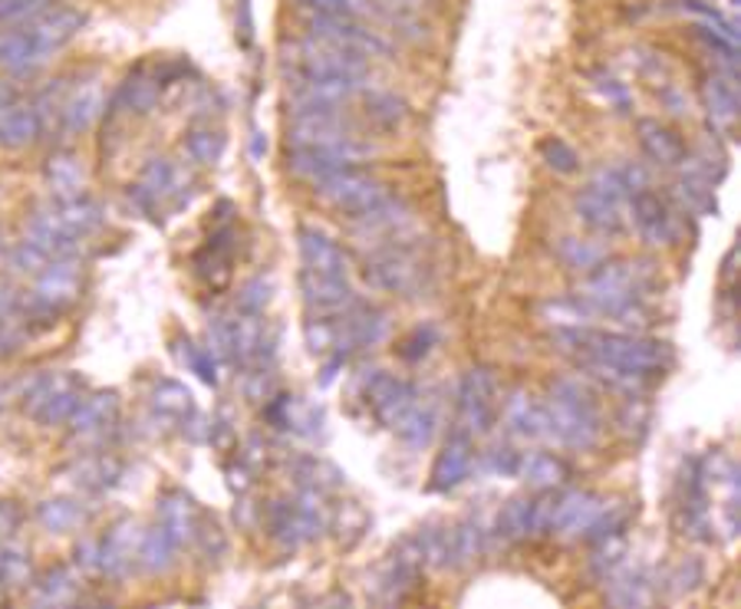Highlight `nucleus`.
<instances>
[{
    "label": "nucleus",
    "mask_w": 741,
    "mask_h": 609,
    "mask_svg": "<svg viewBox=\"0 0 741 609\" xmlns=\"http://www.w3.org/2000/svg\"><path fill=\"white\" fill-rule=\"evenodd\" d=\"M656 287V271L646 261H600L577 284V303L590 317L633 323L646 317V297Z\"/></svg>",
    "instance_id": "nucleus-1"
},
{
    "label": "nucleus",
    "mask_w": 741,
    "mask_h": 609,
    "mask_svg": "<svg viewBox=\"0 0 741 609\" xmlns=\"http://www.w3.org/2000/svg\"><path fill=\"white\" fill-rule=\"evenodd\" d=\"M541 409H544V438L564 448L587 451L603 435V412H600L597 392L580 379H567V376L554 379Z\"/></svg>",
    "instance_id": "nucleus-2"
},
{
    "label": "nucleus",
    "mask_w": 741,
    "mask_h": 609,
    "mask_svg": "<svg viewBox=\"0 0 741 609\" xmlns=\"http://www.w3.org/2000/svg\"><path fill=\"white\" fill-rule=\"evenodd\" d=\"M366 280L377 290L400 294V297H422L432 287V264L422 257L419 244L400 241L377 248L366 261Z\"/></svg>",
    "instance_id": "nucleus-3"
},
{
    "label": "nucleus",
    "mask_w": 741,
    "mask_h": 609,
    "mask_svg": "<svg viewBox=\"0 0 741 609\" xmlns=\"http://www.w3.org/2000/svg\"><path fill=\"white\" fill-rule=\"evenodd\" d=\"M577 215L580 221L603 234V238H616L626 231V205H629V188L623 182L620 165L613 169H600L577 195Z\"/></svg>",
    "instance_id": "nucleus-4"
},
{
    "label": "nucleus",
    "mask_w": 741,
    "mask_h": 609,
    "mask_svg": "<svg viewBox=\"0 0 741 609\" xmlns=\"http://www.w3.org/2000/svg\"><path fill=\"white\" fill-rule=\"evenodd\" d=\"M287 73L293 83L310 80H366L369 77V57L323 44V41H303L287 57Z\"/></svg>",
    "instance_id": "nucleus-5"
},
{
    "label": "nucleus",
    "mask_w": 741,
    "mask_h": 609,
    "mask_svg": "<svg viewBox=\"0 0 741 609\" xmlns=\"http://www.w3.org/2000/svg\"><path fill=\"white\" fill-rule=\"evenodd\" d=\"M80 290H83V277H80V264L77 257H63V261H50L27 300H24V310L31 320H44V323H57L77 300H80Z\"/></svg>",
    "instance_id": "nucleus-6"
},
{
    "label": "nucleus",
    "mask_w": 741,
    "mask_h": 609,
    "mask_svg": "<svg viewBox=\"0 0 741 609\" xmlns=\"http://www.w3.org/2000/svg\"><path fill=\"white\" fill-rule=\"evenodd\" d=\"M86 386L73 372H37L24 389V412L40 425H63L73 418Z\"/></svg>",
    "instance_id": "nucleus-7"
},
{
    "label": "nucleus",
    "mask_w": 741,
    "mask_h": 609,
    "mask_svg": "<svg viewBox=\"0 0 741 609\" xmlns=\"http://www.w3.org/2000/svg\"><path fill=\"white\" fill-rule=\"evenodd\" d=\"M313 192H316V198H320L323 205H329L333 211H339V215H346V218H359V215L373 211V208H380L383 202L393 198V195H390V185L380 182L377 175H369L362 165L343 169V172H336V175L316 182Z\"/></svg>",
    "instance_id": "nucleus-8"
},
{
    "label": "nucleus",
    "mask_w": 741,
    "mask_h": 609,
    "mask_svg": "<svg viewBox=\"0 0 741 609\" xmlns=\"http://www.w3.org/2000/svg\"><path fill=\"white\" fill-rule=\"evenodd\" d=\"M498 418V382L495 372L485 366H475L459 382L455 399V432L468 438H482L495 428Z\"/></svg>",
    "instance_id": "nucleus-9"
},
{
    "label": "nucleus",
    "mask_w": 741,
    "mask_h": 609,
    "mask_svg": "<svg viewBox=\"0 0 741 609\" xmlns=\"http://www.w3.org/2000/svg\"><path fill=\"white\" fill-rule=\"evenodd\" d=\"M129 198L142 215L159 218L165 208H178L188 202V175L169 159H149L139 182L129 188Z\"/></svg>",
    "instance_id": "nucleus-10"
},
{
    "label": "nucleus",
    "mask_w": 741,
    "mask_h": 609,
    "mask_svg": "<svg viewBox=\"0 0 741 609\" xmlns=\"http://www.w3.org/2000/svg\"><path fill=\"white\" fill-rule=\"evenodd\" d=\"M377 149L369 146L366 139H352L346 146H333V149H290L287 152V172L300 182H323L343 169H356L362 165L369 156H373Z\"/></svg>",
    "instance_id": "nucleus-11"
},
{
    "label": "nucleus",
    "mask_w": 741,
    "mask_h": 609,
    "mask_svg": "<svg viewBox=\"0 0 741 609\" xmlns=\"http://www.w3.org/2000/svg\"><path fill=\"white\" fill-rule=\"evenodd\" d=\"M352 139H362L356 123L343 116V110H310V113H293L287 142L290 149H333L346 146Z\"/></svg>",
    "instance_id": "nucleus-12"
},
{
    "label": "nucleus",
    "mask_w": 741,
    "mask_h": 609,
    "mask_svg": "<svg viewBox=\"0 0 741 609\" xmlns=\"http://www.w3.org/2000/svg\"><path fill=\"white\" fill-rule=\"evenodd\" d=\"M306 31H310L313 41H323V44H333V47H343V50H352V54H362V57H386L390 54V44L373 27H366L362 21H352V18L310 14Z\"/></svg>",
    "instance_id": "nucleus-13"
},
{
    "label": "nucleus",
    "mask_w": 741,
    "mask_h": 609,
    "mask_svg": "<svg viewBox=\"0 0 741 609\" xmlns=\"http://www.w3.org/2000/svg\"><path fill=\"white\" fill-rule=\"evenodd\" d=\"M629 218L639 231V238L646 244H675L682 234V221L679 211L669 205V198H662L652 188H642L636 195H629Z\"/></svg>",
    "instance_id": "nucleus-14"
},
{
    "label": "nucleus",
    "mask_w": 741,
    "mask_h": 609,
    "mask_svg": "<svg viewBox=\"0 0 741 609\" xmlns=\"http://www.w3.org/2000/svg\"><path fill=\"white\" fill-rule=\"evenodd\" d=\"M416 402H419V389L403 376L373 372L366 382V405L373 412V418L386 428H396Z\"/></svg>",
    "instance_id": "nucleus-15"
},
{
    "label": "nucleus",
    "mask_w": 741,
    "mask_h": 609,
    "mask_svg": "<svg viewBox=\"0 0 741 609\" xmlns=\"http://www.w3.org/2000/svg\"><path fill=\"white\" fill-rule=\"evenodd\" d=\"M606 507V501L593 491H554L551 504V533L557 537H583L597 514Z\"/></svg>",
    "instance_id": "nucleus-16"
},
{
    "label": "nucleus",
    "mask_w": 741,
    "mask_h": 609,
    "mask_svg": "<svg viewBox=\"0 0 741 609\" xmlns=\"http://www.w3.org/2000/svg\"><path fill=\"white\" fill-rule=\"evenodd\" d=\"M44 133V113L31 103H21L18 93H0V146L21 149L37 142Z\"/></svg>",
    "instance_id": "nucleus-17"
},
{
    "label": "nucleus",
    "mask_w": 741,
    "mask_h": 609,
    "mask_svg": "<svg viewBox=\"0 0 741 609\" xmlns=\"http://www.w3.org/2000/svg\"><path fill=\"white\" fill-rule=\"evenodd\" d=\"M472 464H475V438H468V435L452 428V435L445 438V445H442V451H439V458L432 464L429 487L442 491V494L455 491L472 474Z\"/></svg>",
    "instance_id": "nucleus-18"
},
{
    "label": "nucleus",
    "mask_w": 741,
    "mask_h": 609,
    "mask_svg": "<svg viewBox=\"0 0 741 609\" xmlns=\"http://www.w3.org/2000/svg\"><path fill=\"white\" fill-rule=\"evenodd\" d=\"M139 540H142V530L132 520L113 524L106 537L100 540V573L123 579L139 563Z\"/></svg>",
    "instance_id": "nucleus-19"
},
{
    "label": "nucleus",
    "mask_w": 741,
    "mask_h": 609,
    "mask_svg": "<svg viewBox=\"0 0 741 609\" xmlns=\"http://www.w3.org/2000/svg\"><path fill=\"white\" fill-rule=\"evenodd\" d=\"M300 271L320 277H349V261L343 248L320 228H300Z\"/></svg>",
    "instance_id": "nucleus-20"
},
{
    "label": "nucleus",
    "mask_w": 741,
    "mask_h": 609,
    "mask_svg": "<svg viewBox=\"0 0 741 609\" xmlns=\"http://www.w3.org/2000/svg\"><path fill=\"white\" fill-rule=\"evenodd\" d=\"M639 149L646 152V159L659 169H682L688 162V149L682 142V136L656 119H642L639 123Z\"/></svg>",
    "instance_id": "nucleus-21"
},
{
    "label": "nucleus",
    "mask_w": 741,
    "mask_h": 609,
    "mask_svg": "<svg viewBox=\"0 0 741 609\" xmlns=\"http://www.w3.org/2000/svg\"><path fill=\"white\" fill-rule=\"evenodd\" d=\"M119 418V399L116 392H96V395H86L80 402V409L73 412L70 418V428L77 438L83 441H93V438H103Z\"/></svg>",
    "instance_id": "nucleus-22"
},
{
    "label": "nucleus",
    "mask_w": 741,
    "mask_h": 609,
    "mask_svg": "<svg viewBox=\"0 0 741 609\" xmlns=\"http://www.w3.org/2000/svg\"><path fill=\"white\" fill-rule=\"evenodd\" d=\"M501 409V418H505V428L514 435V438H524V441H534V438H544V409L541 402L524 392V389H511L505 402H498Z\"/></svg>",
    "instance_id": "nucleus-23"
},
{
    "label": "nucleus",
    "mask_w": 741,
    "mask_h": 609,
    "mask_svg": "<svg viewBox=\"0 0 741 609\" xmlns=\"http://www.w3.org/2000/svg\"><path fill=\"white\" fill-rule=\"evenodd\" d=\"M159 524L172 533V540L182 543H195V533L201 527V514L195 507V501L185 491H169L159 501Z\"/></svg>",
    "instance_id": "nucleus-24"
},
{
    "label": "nucleus",
    "mask_w": 741,
    "mask_h": 609,
    "mask_svg": "<svg viewBox=\"0 0 741 609\" xmlns=\"http://www.w3.org/2000/svg\"><path fill=\"white\" fill-rule=\"evenodd\" d=\"M518 478L534 491H557L570 478V464L554 451H528L518 461Z\"/></svg>",
    "instance_id": "nucleus-25"
},
{
    "label": "nucleus",
    "mask_w": 741,
    "mask_h": 609,
    "mask_svg": "<svg viewBox=\"0 0 741 609\" xmlns=\"http://www.w3.org/2000/svg\"><path fill=\"white\" fill-rule=\"evenodd\" d=\"M606 599L613 602V606H649L652 602V596H656V583H652V576L646 573V570H639V566H616L606 579Z\"/></svg>",
    "instance_id": "nucleus-26"
},
{
    "label": "nucleus",
    "mask_w": 741,
    "mask_h": 609,
    "mask_svg": "<svg viewBox=\"0 0 741 609\" xmlns=\"http://www.w3.org/2000/svg\"><path fill=\"white\" fill-rule=\"evenodd\" d=\"M162 90H165V77L162 73H149L146 67L136 70L116 93V110H126V113H136V116H146L159 106L162 100Z\"/></svg>",
    "instance_id": "nucleus-27"
},
{
    "label": "nucleus",
    "mask_w": 741,
    "mask_h": 609,
    "mask_svg": "<svg viewBox=\"0 0 741 609\" xmlns=\"http://www.w3.org/2000/svg\"><path fill=\"white\" fill-rule=\"evenodd\" d=\"M400 435V441L409 448V451H422L432 445L436 432H439V405L432 399H422L406 412V418L393 428Z\"/></svg>",
    "instance_id": "nucleus-28"
},
{
    "label": "nucleus",
    "mask_w": 741,
    "mask_h": 609,
    "mask_svg": "<svg viewBox=\"0 0 741 609\" xmlns=\"http://www.w3.org/2000/svg\"><path fill=\"white\" fill-rule=\"evenodd\" d=\"M702 100H705V110H708V119L721 129H728L734 119H738V90H734V80L725 77V73H711L702 87Z\"/></svg>",
    "instance_id": "nucleus-29"
},
{
    "label": "nucleus",
    "mask_w": 741,
    "mask_h": 609,
    "mask_svg": "<svg viewBox=\"0 0 741 609\" xmlns=\"http://www.w3.org/2000/svg\"><path fill=\"white\" fill-rule=\"evenodd\" d=\"M103 116V93L96 87H86V90H77L63 110H60V119H63V133H86L96 119Z\"/></svg>",
    "instance_id": "nucleus-30"
},
{
    "label": "nucleus",
    "mask_w": 741,
    "mask_h": 609,
    "mask_svg": "<svg viewBox=\"0 0 741 609\" xmlns=\"http://www.w3.org/2000/svg\"><path fill=\"white\" fill-rule=\"evenodd\" d=\"M47 182H50L54 198H80L83 195V185H86L83 162L73 152L54 156L50 165H47Z\"/></svg>",
    "instance_id": "nucleus-31"
},
{
    "label": "nucleus",
    "mask_w": 741,
    "mask_h": 609,
    "mask_svg": "<svg viewBox=\"0 0 741 609\" xmlns=\"http://www.w3.org/2000/svg\"><path fill=\"white\" fill-rule=\"evenodd\" d=\"M498 537L508 543H521L534 537V501L531 497H511L498 514Z\"/></svg>",
    "instance_id": "nucleus-32"
},
{
    "label": "nucleus",
    "mask_w": 741,
    "mask_h": 609,
    "mask_svg": "<svg viewBox=\"0 0 741 609\" xmlns=\"http://www.w3.org/2000/svg\"><path fill=\"white\" fill-rule=\"evenodd\" d=\"M175 550L178 543L172 540V533L162 524H155L139 540V566H146L149 573H165L175 563Z\"/></svg>",
    "instance_id": "nucleus-33"
},
{
    "label": "nucleus",
    "mask_w": 741,
    "mask_h": 609,
    "mask_svg": "<svg viewBox=\"0 0 741 609\" xmlns=\"http://www.w3.org/2000/svg\"><path fill=\"white\" fill-rule=\"evenodd\" d=\"M40 524L47 530H57V533H67V530H77L86 524L90 510L83 507V501H73V497H54V501H44L40 510H37Z\"/></svg>",
    "instance_id": "nucleus-34"
},
{
    "label": "nucleus",
    "mask_w": 741,
    "mask_h": 609,
    "mask_svg": "<svg viewBox=\"0 0 741 609\" xmlns=\"http://www.w3.org/2000/svg\"><path fill=\"white\" fill-rule=\"evenodd\" d=\"M152 409L159 412V415H169V418H175V422H185L192 412H195V405H192V392L182 386V382H175V379H159L155 386H152Z\"/></svg>",
    "instance_id": "nucleus-35"
},
{
    "label": "nucleus",
    "mask_w": 741,
    "mask_h": 609,
    "mask_svg": "<svg viewBox=\"0 0 741 609\" xmlns=\"http://www.w3.org/2000/svg\"><path fill=\"white\" fill-rule=\"evenodd\" d=\"M452 543V566H468L485 553V530L478 520H462L449 530Z\"/></svg>",
    "instance_id": "nucleus-36"
},
{
    "label": "nucleus",
    "mask_w": 741,
    "mask_h": 609,
    "mask_svg": "<svg viewBox=\"0 0 741 609\" xmlns=\"http://www.w3.org/2000/svg\"><path fill=\"white\" fill-rule=\"evenodd\" d=\"M34 586H37V593H34L37 602H47V606H67V602H77L80 599V579L67 566L50 570Z\"/></svg>",
    "instance_id": "nucleus-37"
},
{
    "label": "nucleus",
    "mask_w": 741,
    "mask_h": 609,
    "mask_svg": "<svg viewBox=\"0 0 741 609\" xmlns=\"http://www.w3.org/2000/svg\"><path fill=\"white\" fill-rule=\"evenodd\" d=\"M119 474H123V468L109 455H93L77 464V484L86 491H106L119 481Z\"/></svg>",
    "instance_id": "nucleus-38"
},
{
    "label": "nucleus",
    "mask_w": 741,
    "mask_h": 609,
    "mask_svg": "<svg viewBox=\"0 0 741 609\" xmlns=\"http://www.w3.org/2000/svg\"><path fill=\"white\" fill-rule=\"evenodd\" d=\"M623 556H626V533L593 540V550H590V573L600 576V579H606L616 566H623Z\"/></svg>",
    "instance_id": "nucleus-39"
},
{
    "label": "nucleus",
    "mask_w": 741,
    "mask_h": 609,
    "mask_svg": "<svg viewBox=\"0 0 741 609\" xmlns=\"http://www.w3.org/2000/svg\"><path fill=\"white\" fill-rule=\"evenodd\" d=\"M366 116L373 119L377 126H383V129H396V126L406 123L409 110L393 93H373V96H369V103H366Z\"/></svg>",
    "instance_id": "nucleus-40"
},
{
    "label": "nucleus",
    "mask_w": 741,
    "mask_h": 609,
    "mask_svg": "<svg viewBox=\"0 0 741 609\" xmlns=\"http://www.w3.org/2000/svg\"><path fill=\"white\" fill-rule=\"evenodd\" d=\"M297 4L310 14H326V18L362 21V18L373 14V0H297Z\"/></svg>",
    "instance_id": "nucleus-41"
},
{
    "label": "nucleus",
    "mask_w": 741,
    "mask_h": 609,
    "mask_svg": "<svg viewBox=\"0 0 741 609\" xmlns=\"http://www.w3.org/2000/svg\"><path fill=\"white\" fill-rule=\"evenodd\" d=\"M560 261L574 271H593L600 261H606L603 248L593 244V241H580V238H564L560 248H557Z\"/></svg>",
    "instance_id": "nucleus-42"
},
{
    "label": "nucleus",
    "mask_w": 741,
    "mask_h": 609,
    "mask_svg": "<svg viewBox=\"0 0 741 609\" xmlns=\"http://www.w3.org/2000/svg\"><path fill=\"white\" fill-rule=\"evenodd\" d=\"M185 152L198 165H215L221 159V152H224V136L221 133H211V129H195L185 139Z\"/></svg>",
    "instance_id": "nucleus-43"
},
{
    "label": "nucleus",
    "mask_w": 741,
    "mask_h": 609,
    "mask_svg": "<svg viewBox=\"0 0 741 609\" xmlns=\"http://www.w3.org/2000/svg\"><path fill=\"white\" fill-rule=\"evenodd\" d=\"M178 356H182V363H188V369L201 379V382H208V386H218V356L211 353V349H205V346H195L192 340H178Z\"/></svg>",
    "instance_id": "nucleus-44"
},
{
    "label": "nucleus",
    "mask_w": 741,
    "mask_h": 609,
    "mask_svg": "<svg viewBox=\"0 0 741 609\" xmlns=\"http://www.w3.org/2000/svg\"><path fill=\"white\" fill-rule=\"evenodd\" d=\"M541 159L547 162V169H554L557 175H574L580 169V156L564 142V139H544L541 142Z\"/></svg>",
    "instance_id": "nucleus-45"
},
{
    "label": "nucleus",
    "mask_w": 741,
    "mask_h": 609,
    "mask_svg": "<svg viewBox=\"0 0 741 609\" xmlns=\"http://www.w3.org/2000/svg\"><path fill=\"white\" fill-rule=\"evenodd\" d=\"M702 576H705V570H702V563H698V560H682V563H675V566L669 570V576H665V589H669L672 596H685V593L698 589Z\"/></svg>",
    "instance_id": "nucleus-46"
},
{
    "label": "nucleus",
    "mask_w": 741,
    "mask_h": 609,
    "mask_svg": "<svg viewBox=\"0 0 741 609\" xmlns=\"http://www.w3.org/2000/svg\"><path fill=\"white\" fill-rule=\"evenodd\" d=\"M50 11V0H0V24H27Z\"/></svg>",
    "instance_id": "nucleus-47"
},
{
    "label": "nucleus",
    "mask_w": 741,
    "mask_h": 609,
    "mask_svg": "<svg viewBox=\"0 0 741 609\" xmlns=\"http://www.w3.org/2000/svg\"><path fill=\"white\" fill-rule=\"evenodd\" d=\"M267 290H270V287L264 284V277L247 280V284H244V290H241L238 307H241V310H251V313H264V307H267V300H270V294H267Z\"/></svg>",
    "instance_id": "nucleus-48"
},
{
    "label": "nucleus",
    "mask_w": 741,
    "mask_h": 609,
    "mask_svg": "<svg viewBox=\"0 0 741 609\" xmlns=\"http://www.w3.org/2000/svg\"><path fill=\"white\" fill-rule=\"evenodd\" d=\"M518 461H521V451H514L508 445H498V448L485 451V464L495 474H518Z\"/></svg>",
    "instance_id": "nucleus-49"
},
{
    "label": "nucleus",
    "mask_w": 741,
    "mask_h": 609,
    "mask_svg": "<svg viewBox=\"0 0 741 609\" xmlns=\"http://www.w3.org/2000/svg\"><path fill=\"white\" fill-rule=\"evenodd\" d=\"M436 343H439V333H436L432 326H422V330H416V333L403 343V349H400V353H403L406 359H422V356H426Z\"/></svg>",
    "instance_id": "nucleus-50"
},
{
    "label": "nucleus",
    "mask_w": 741,
    "mask_h": 609,
    "mask_svg": "<svg viewBox=\"0 0 741 609\" xmlns=\"http://www.w3.org/2000/svg\"><path fill=\"white\" fill-rule=\"evenodd\" d=\"M597 90L603 93L606 103H613V106H620V110L629 106V93H626V87H623L620 80H613V77H597Z\"/></svg>",
    "instance_id": "nucleus-51"
},
{
    "label": "nucleus",
    "mask_w": 741,
    "mask_h": 609,
    "mask_svg": "<svg viewBox=\"0 0 741 609\" xmlns=\"http://www.w3.org/2000/svg\"><path fill=\"white\" fill-rule=\"evenodd\" d=\"M393 4H400V8H416V0H393Z\"/></svg>",
    "instance_id": "nucleus-52"
},
{
    "label": "nucleus",
    "mask_w": 741,
    "mask_h": 609,
    "mask_svg": "<svg viewBox=\"0 0 741 609\" xmlns=\"http://www.w3.org/2000/svg\"><path fill=\"white\" fill-rule=\"evenodd\" d=\"M0 593H4V579H0Z\"/></svg>",
    "instance_id": "nucleus-53"
}]
</instances>
